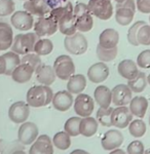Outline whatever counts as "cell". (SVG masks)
<instances>
[{
  "instance_id": "1",
  "label": "cell",
  "mask_w": 150,
  "mask_h": 154,
  "mask_svg": "<svg viewBox=\"0 0 150 154\" xmlns=\"http://www.w3.org/2000/svg\"><path fill=\"white\" fill-rule=\"evenodd\" d=\"M55 94L48 85H35L27 91L26 100L30 107L40 108L52 103Z\"/></svg>"
},
{
  "instance_id": "2",
  "label": "cell",
  "mask_w": 150,
  "mask_h": 154,
  "mask_svg": "<svg viewBox=\"0 0 150 154\" xmlns=\"http://www.w3.org/2000/svg\"><path fill=\"white\" fill-rule=\"evenodd\" d=\"M39 38L40 37H38L35 32L34 33L28 32V33L24 34H17L14 38L11 51L19 54H23V56L29 53H33L34 46Z\"/></svg>"
},
{
  "instance_id": "3",
  "label": "cell",
  "mask_w": 150,
  "mask_h": 154,
  "mask_svg": "<svg viewBox=\"0 0 150 154\" xmlns=\"http://www.w3.org/2000/svg\"><path fill=\"white\" fill-rule=\"evenodd\" d=\"M73 14L76 19V28L77 31L84 33L89 32L94 26V19L89 11V6L86 3H77L74 7Z\"/></svg>"
},
{
  "instance_id": "4",
  "label": "cell",
  "mask_w": 150,
  "mask_h": 154,
  "mask_svg": "<svg viewBox=\"0 0 150 154\" xmlns=\"http://www.w3.org/2000/svg\"><path fill=\"white\" fill-rule=\"evenodd\" d=\"M56 76L61 80H68L75 73V65L72 58L68 54H62L55 60L52 66Z\"/></svg>"
},
{
  "instance_id": "5",
  "label": "cell",
  "mask_w": 150,
  "mask_h": 154,
  "mask_svg": "<svg viewBox=\"0 0 150 154\" xmlns=\"http://www.w3.org/2000/svg\"><path fill=\"white\" fill-rule=\"evenodd\" d=\"M64 46L69 54L81 56L87 51V40L81 32L77 31L73 35L65 37Z\"/></svg>"
},
{
  "instance_id": "6",
  "label": "cell",
  "mask_w": 150,
  "mask_h": 154,
  "mask_svg": "<svg viewBox=\"0 0 150 154\" xmlns=\"http://www.w3.org/2000/svg\"><path fill=\"white\" fill-rule=\"evenodd\" d=\"M34 32L38 37L52 36L59 30V25L57 20L47 14L44 17H39V19L34 24Z\"/></svg>"
},
{
  "instance_id": "7",
  "label": "cell",
  "mask_w": 150,
  "mask_h": 154,
  "mask_svg": "<svg viewBox=\"0 0 150 154\" xmlns=\"http://www.w3.org/2000/svg\"><path fill=\"white\" fill-rule=\"evenodd\" d=\"M87 6L92 16L103 21H107L113 16V5L111 0H89Z\"/></svg>"
},
{
  "instance_id": "8",
  "label": "cell",
  "mask_w": 150,
  "mask_h": 154,
  "mask_svg": "<svg viewBox=\"0 0 150 154\" xmlns=\"http://www.w3.org/2000/svg\"><path fill=\"white\" fill-rule=\"evenodd\" d=\"M11 23L17 30L29 31L34 27L35 21L33 14L27 11H17L11 14Z\"/></svg>"
},
{
  "instance_id": "9",
  "label": "cell",
  "mask_w": 150,
  "mask_h": 154,
  "mask_svg": "<svg viewBox=\"0 0 150 154\" xmlns=\"http://www.w3.org/2000/svg\"><path fill=\"white\" fill-rule=\"evenodd\" d=\"M74 111L80 117H87L91 116V114L94 111L95 103L91 96L86 94H79L74 100Z\"/></svg>"
},
{
  "instance_id": "10",
  "label": "cell",
  "mask_w": 150,
  "mask_h": 154,
  "mask_svg": "<svg viewBox=\"0 0 150 154\" xmlns=\"http://www.w3.org/2000/svg\"><path fill=\"white\" fill-rule=\"evenodd\" d=\"M30 115V106L28 103L19 101L11 104L8 109V117L14 123H23Z\"/></svg>"
},
{
  "instance_id": "11",
  "label": "cell",
  "mask_w": 150,
  "mask_h": 154,
  "mask_svg": "<svg viewBox=\"0 0 150 154\" xmlns=\"http://www.w3.org/2000/svg\"><path fill=\"white\" fill-rule=\"evenodd\" d=\"M133 120V114L127 106H118L113 109L111 116L112 125L117 128H126Z\"/></svg>"
},
{
  "instance_id": "12",
  "label": "cell",
  "mask_w": 150,
  "mask_h": 154,
  "mask_svg": "<svg viewBox=\"0 0 150 154\" xmlns=\"http://www.w3.org/2000/svg\"><path fill=\"white\" fill-rule=\"evenodd\" d=\"M38 128L33 122L25 121L21 125L17 133L19 141L24 145H31L38 138Z\"/></svg>"
},
{
  "instance_id": "13",
  "label": "cell",
  "mask_w": 150,
  "mask_h": 154,
  "mask_svg": "<svg viewBox=\"0 0 150 154\" xmlns=\"http://www.w3.org/2000/svg\"><path fill=\"white\" fill-rule=\"evenodd\" d=\"M112 91V103L118 106H127L131 103L133 99V91L127 84H117L111 89Z\"/></svg>"
},
{
  "instance_id": "14",
  "label": "cell",
  "mask_w": 150,
  "mask_h": 154,
  "mask_svg": "<svg viewBox=\"0 0 150 154\" xmlns=\"http://www.w3.org/2000/svg\"><path fill=\"white\" fill-rule=\"evenodd\" d=\"M123 143V136L118 130H109L101 139V145L104 150L112 151L120 147Z\"/></svg>"
},
{
  "instance_id": "15",
  "label": "cell",
  "mask_w": 150,
  "mask_h": 154,
  "mask_svg": "<svg viewBox=\"0 0 150 154\" xmlns=\"http://www.w3.org/2000/svg\"><path fill=\"white\" fill-rule=\"evenodd\" d=\"M109 76V67L104 62H99L92 65L87 70V78L94 83H101Z\"/></svg>"
},
{
  "instance_id": "16",
  "label": "cell",
  "mask_w": 150,
  "mask_h": 154,
  "mask_svg": "<svg viewBox=\"0 0 150 154\" xmlns=\"http://www.w3.org/2000/svg\"><path fill=\"white\" fill-rule=\"evenodd\" d=\"M23 7L24 11L37 17L47 16L52 11L46 0H26L24 1Z\"/></svg>"
},
{
  "instance_id": "17",
  "label": "cell",
  "mask_w": 150,
  "mask_h": 154,
  "mask_svg": "<svg viewBox=\"0 0 150 154\" xmlns=\"http://www.w3.org/2000/svg\"><path fill=\"white\" fill-rule=\"evenodd\" d=\"M54 144L48 136L41 135L32 143L28 154H54Z\"/></svg>"
},
{
  "instance_id": "18",
  "label": "cell",
  "mask_w": 150,
  "mask_h": 154,
  "mask_svg": "<svg viewBox=\"0 0 150 154\" xmlns=\"http://www.w3.org/2000/svg\"><path fill=\"white\" fill-rule=\"evenodd\" d=\"M52 104L55 109L61 112L68 111L73 105V97L68 91H60L54 95Z\"/></svg>"
},
{
  "instance_id": "19",
  "label": "cell",
  "mask_w": 150,
  "mask_h": 154,
  "mask_svg": "<svg viewBox=\"0 0 150 154\" xmlns=\"http://www.w3.org/2000/svg\"><path fill=\"white\" fill-rule=\"evenodd\" d=\"M59 25V31L65 36L73 35L74 33L77 32L76 28V19L73 14V11H68L65 14L63 17H61L58 20Z\"/></svg>"
},
{
  "instance_id": "20",
  "label": "cell",
  "mask_w": 150,
  "mask_h": 154,
  "mask_svg": "<svg viewBox=\"0 0 150 154\" xmlns=\"http://www.w3.org/2000/svg\"><path fill=\"white\" fill-rule=\"evenodd\" d=\"M35 76L36 80L43 85H52L56 80V73L54 68L45 64H41L38 68L35 70Z\"/></svg>"
},
{
  "instance_id": "21",
  "label": "cell",
  "mask_w": 150,
  "mask_h": 154,
  "mask_svg": "<svg viewBox=\"0 0 150 154\" xmlns=\"http://www.w3.org/2000/svg\"><path fill=\"white\" fill-rule=\"evenodd\" d=\"M35 73L33 67L29 64L21 63L19 66L14 70L11 74L12 80L17 83H26L32 78V75Z\"/></svg>"
},
{
  "instance_id": "22",
  "label": "cell",
  "mask_w": 150,
  "mask_h": 154,
  "mask_svg": "<svg viewBox=\"0 0 150 154\" xmlns=\"http://www.w3.org/2000/svg\"><path fill=\"white\" fill-rule=\"evenodd\" d=\"M118 42H119L118 32L112 28L105 29L99 36V44L105 48H117Z\"/></svg>"
},
{
  "instance_id": "23",
  "label": "cell",
  "mask_w": 150,
  "mask_h": 154,
  "mask_svg": "<svg viewBox=\"0 0 150 154\" xmlns=\"http://www.w3.org/2000/svg\"><path fill=\"white\" fill-rule=\"evenodd\" d=\"M117 71L119 75L123 77L124 79L132 80L139 74L138 65L132 60H122L117 66Z\"/></svg>"
},
{
  "instance_id": "24",
  "label": "cell",
  "mask_w": 150,
  "mask_h": 154,
  "mask_svg": "<svg viewBox=\"0 0 150 154\" xmlns=\"http://www.w3.org/2000/svg\"><path fill=\"white\" fill-rule=\"evenodd\" d=\"M14 31L11 25L0 22V51H7L14 43Z\"/></svg>"
},
{
  "instance_id": "25",
  "label": "cell",
  "mask_w": 150,
  "mask_h": 154,
  "mask_svg": "<svg viewBox=\"0 0 150 154\" xmlns=\"http://www.w3.org/2000/svg\"><path fill=\"white\" fill-rule=\"evenodd\" d=\"M94 98L100 107L108 108L112 103V91L108 86L99 85L94 91Z\"/></svg>"
},
{
  "instance_id": "26",
  "label": "cell",
  "mask_w": 150,
  "mask_h": 154,
  "mask_svg": "<svg viewBox=\"0 0 150 154\" xmlns=\"http://www.w3.org/2000/svg\"><path fill=\"white\" fill-rule=\"evenodd\" d=\"M86 88V78L82 74H74L68 79L67 91L72 95H79Z\"/></svg>"
},
{
  "instance_id": "27",
  "label": "cell",
  "mask_w": 150,
  "mask_h": 154,
  "mask_svg": "<svg viewBox=\"0 0 150 154\" xmlns=\"http://www.w3.org/2000/svg\"><path fill=\"white\" fill-rule=\"evenodd\" d=\"M148 108V101L145 97L137 96L130 103V110L133 115L138 118H143Z\"/></svg>"
},
{
  "instance_id": "28",
  "label": "cell",
  "mask_w": 150,
  "mask_h": 154,
  "mask_svg": "<svg viewBox=\"0 0 150 154\" xmlns=\"http://www.w3.org/2000/svg\"><path fill=\"white\" fill-rule=\"evenodd\" d=\"M79 130H80V135L83 137H86V138L92 137L98 131V120L91 116L83 117L80 121Z\"/></svg>"
},
{
  "instance_id": "29",
  "label": "cell",
  "mask_w": 150,
  "mask_h": 154,
  "mask_svg": "<svg viewBox=\"0 0 150 154\" xmlns=\"http://www.w3.org/2000/svg\"><path fill=\"white\" fill-rule=\"evenodd\" d=\"M135 11L127 7H115V21L120 26H127L133 22Z\"/></svg>"
},
{
  "instance_id": "30",
  "label": "cell",
  "mask_w": 150,
  "mask_h": 154,
  "mask_svg": "<svg viewBox=\"0 0 150 154\" xmlns=\"http://www.w3.org/2000/svg\"><path fill=\"white\" fill-rule=\"evenodd\" d=\"M127 85L133 93L140 94L146 88L147 77L144 72H139V74L132 80H127Z\"/></svg>"
},
{
  "instance_id": "31",
  "label": "cell",
  "mask_w": 150,
  "mask_h": 154,
  "mask_svg": "<svg viewBox=\"0 0 150 154\" xmlns=\"http://www.w3.org/2000/svg\"><path fill=\"white\" fill-rule=\"evenodd\" d=\"M2 56H3L4 60H5V63H6L5 75L11 76L14 69L21 64V59H20V57H19V54L11 51H7V53L3 54Z\"/></svg>"
},
{
  "instance_id": "32",
  "label": "cell",
  "mask_w": 150,
  "mask_h": 154,
  "mask_svg": "<svg viewBox=\"0 0 150 154\" xmlns=\"http://www.w3.org/2000/svg\"><path fill=\"white\" fill-rule=\"evenodd\" d=\"M54 49L52 41L48 38H39L34 46V53L38 56H47Z\"/></svg>"
},
{
  "instance_id": "33",
  "label": "cell",
  "mask_w": 150,
  "mask_h": 154,
  "mask_svg": "<svg viewBox=\"0 0 150 154\" xmlns=\"http://www.w3.org/2000/svg\"><path fill=\"white\" fill-rule=\"evenodd\" d=\"M52 144L60 150H67L71 146V138L66 131H59L52 138Z\"/></svg>"
},
{
  "instance_id": "34",
  "label": "cell",
  "mask_w": 150,
  "mask_h": 154,
  "mask_svg": "<svg viewBox=\"0 0 150 154\" xmlns=\"http://www.w3.org/2000/svg\"><path fill=\"white\" fill-rule=\"evenodd\" d=\"M96 54L98 59L101 62L107 63V62H111L116 58L117 56V48H105L103 46H101L100 44L97 45L96 48Z\"/></svg>"
},
{
  "instance_id": "35",
  "label": "cell",
  "mask_w": 150,
  "mask_h": 154,
  "mask_svg": "<svg viewBox=\"0 0 150 154\" xmlns=\"http://www.w3.org/2000/svg\"><path fill=\"white\" fill-rule=\"evenodd\" d=\"M80 121H81L80 116L70 117L68 120L65 122L64 131H66L70 137H77L78 135H80V130H79Z\"/></svg>"
},
{
  "instance_id": "36",
  "label": "cell",
  "mask_w": 150,
  "mask_h": 154,
  "mask_svg": "<svg viewBox=\"0 0 150 154\" xmlns=\"http://www.w3.org/2000/svg\"><path fill=\"white\" fill-rule=\"evenodd\" d=\"M129 131L135 138H141L146 133V123L140 118L132 120L129 125Z\"/></svg>"
},
{
  "instance_id": "37",
  "label": "cell",
  "mask_w": 150,
  "mask_h": 154,
  "mask_svg": "<svg viewBox=\"0 0 150 154\" xmlns=\"http://www.w3.org/2000/svg\"><path fill=\"white\" fill-rule=\"evenodd\" d=\"M112 112H113V108H111V107H108V108H102V107H100L98 111H97L98 122L101 123L103 126H107V128L112 126V121H111Z\"/></svg>"
},
{
  "instance_id": "38",
  "label": "cell",
  "mask_w": 150,
  "mask_h": 154,
  "mask_svg": "<svg viewBox=\"0 0 150 154\" xmlns=\"http://www.w3.org/2000/svg\"><path fill=\"white\" fill-rule=\"evenodd\" d=\"M145 24L146 23H145L144 21H138L135 24L132 25L131 28H130L129 31H127V41H129L130 44H132V45H134V46L140 45L139 42H138V39H137V34H138L139 29Z\"/></svg>"
},
{
  "instance_id": "39",
  "label": "cell",
  "mask_w": 150,
  "mask_h": 154,
  "mask_svg": "<svg viewBox=\"0 0 150 154\" xmlns=\"http://www.w3.org/2000/svg\"><path fill=\"white\" fill-rule=\"evenodd\" d=\"M137 39H138L139 44L146 46L150 45V25L145 24L139 29Z\"/></svg>"
},
{
  "instance_id": "40",
  "label": "cell",
  "mask_w": 150,
  "mask_h": 154,
  "mask_svg": "<svg viewBox=\"0 0 150 154\" xmlns=\"http://www.w3.org/2000/svg\"><path fill=\"white\" fill-rule=\"evenodd\" d=\"M21 63L29 64L30 66L33 67L34 70H36V69L42 64V61H41L40 56H38V54H35L33 51V53H29V54H24L23 58L21 59Z\"/></svg>"
},
{
  "instance_id": "41",
  "label": "cell",
  "mask_w": 150,
  "mask_h": 154,
  "mask_svg": "<svg viewBox=\"0 0 150 154\" xmlns=\"http://www.w3.org/2000/svg\"><path fill=\"white\" fill-rule=\"evenodd\" d=\"M16 4L14 0H0V18L11 16L14 12Z\"/></svg>"
},
{
  "instance_id": "42",
  "label": "cell",
  "mask_w": 150,
  "mask_h": 154,
  "mask_svg": "<svg viewBox=\"0 0 150 154\" xmlns=\"http://www.w3.org/2000/svg\"><path fill=\"white\" fill-rule=\"evenodd\" d=\"M137 65L143 69L150 68V49L141 51L137 58Z\"/></svg>"
},
{
  "instance_id": "43",
  "label": "cell",
  "mask_w": 150,
  "mask_h": 154,
  "mask_svg": "<svg viewBox=\"0 0 150 154\" xmlns=\"http://www.w3.org/2000/svg\"><path fill=\"white\" fill-rule=\"evenodd\" d=\"M127 154H144L145 149H144V144L141 141H133L129 144L127 148Z\"/></svg>"
},
{
  "instance_id": "44",
  "label": "cell",
  "mask_w": 150,
  "mask_h": 154,
  "mask_svg": "<svg viewBox=\"0 0 150 154\" xmlns=\"http://www.w3.org/2000/svg\"><path fill=\"white\" fill-rule=\"evenodd\" d=\"M137 9L142 14H150V0H137Z\"/></svg>"
},
{
  "instance_id": "45",
  "label": "cell",
  "mask_w": 150,
  "mask_h": 154,
  "mask_svg": "<svg viewBox=\"0 0 150 154\" xmlns=\"http://www.w3.org/2000/svg\"><path fill=\"white\" fill-rule=\"evenodd\" d=\"M5 71H6L5 60H4L3 56H0V75H2V74H5Z\"/></svg>"
},
{
  "instance_id": "46",
  "label": "cell",
  "mask_w": 150,
  "mask_h": 154,
  "mask_svg": "<svg viewBox=\"0 0 150 154\" xmlns=\"http://www.w3.org/2000/svg\"><path fill=\"white\" fill-rule=\"evenodd\" d=\"M70 154H89V152H86V150H82V149H76V150H73Z\"/></svg>"
},
{
  "instance_id": "47",
  "label": "cell",
  "mask_w": 150,
  "mask_h": 154,
  "mask_svg": "<svg viewBox=\"0 0 150 154\" xmlns=\"http://www.w3.org/2000/svg\"><path fill=\"white\" fill-rule=\"evenodd\" d=\"M109 154H127V153L124 152L123 150H121V149L117 148V149H114V150H112Z\"/></svg>"
},
{
  "instance_id": "48",
  "label": "cell",
  "mask_w": 150,
  "mask_h": 154,
  "mask_svg": "<svg viewBox=\"0 0 150 154\" xmlns=\"http://www.w3.org/2000/svg\"><path fill=\"white\" fill-rule=\"evenodd\" d=\"M12 154H26V153H25L24 151H14Z\"/></svg>"
},
{
  "instance_id": "49",
  "label": "cell",
  "mask_w": 150,
  "mask_h": 154,
  "mask_svg": "<svg viewBox=\"0 0 150 154\" xmlns=\"http://www.w3.org/2000/svg\"><path fill=\"white\" fill-rule=\"evenodd\" d=\"M114 1H115L116 3H121V2H123L124 0H114Z\"/></svg>"
},
{
  "instance_id": "50",
  "label": "cell",
  "mask_w": 150,
  "mask_h": 154,
  "mask_svg": "<svg viewBox=\"0 0 150 154\" xmlns=\"http://www.w3.org/2000/svg\"><path fill=\"white\" fill-rule=\"evenodd\" d=\"M147 82H148L149 84H150V74L148 76H147Z\"/></svg>"
},
{
  "instance_id": "51",
  "label": "cell",
  "mask_w": 150,
  "mask_h": 154,
  "mask_svg": "<svg viewBox=\"0 0 150 154\" xmlns=\"http://www.w3.org/2000/svg\"><path fill=\"white\" fill-rule=\"evenodd\" d=\"M144 154H150V149H147V150L144 152Z\"/></svg>"
},
{
  "instance_id": "52",
  "label": "cell",
  "mask_w": 150,
  "mask_h": 154,
  "mask_svg": "<svg viewBox=\"0 0 150 154\" xmlns=\"http://www.w3.org/2000/svg\"><path fill=\"white\" fill-rule=\"evenodd\" d=\"M149 125H150V116H149Z\"/></svg>"
},
{
  "instance_id": "53",
  "label": "cell",
  "mask_w": 150,
  "mask_h": 154,
  "mask_svg": "<svg viewBox=\"0 0 150 154\" xmlns=\"http://www.w3.org/2000/svg\"><path fill=\"white\" fill-rule=\"evenodd\" d=\"M21 1H26V0H21Z\"/></svg>"
},
{
  "instance_id": "54",
  "label": "cell",
  "mask_w": 150,
  "mask_h": 154,
  "mask_svg": "<svg viewBox=\"0 0 150 154\" xmlns=\"http://www.w3.org/2000/svg\"><path fill=\"white\" fill-rule=\"evenodd\" d=\"M149 22H150V16H149Z\"/></svg>"
},
{
  "instance_id": "55",
  "label": "cell",
  "mask_w": 150,
  "mask_h": 154,
  "mask_svg": "<svg viewBox=\"0 0 150 154\" xmlns=\"http://www.w3.org/2000/svg\"><path fill=\"white\" fill-rule=\"evenodd\" d=\"M0 154H1V152H0Z\"/></svg>"
}]
</instances>
